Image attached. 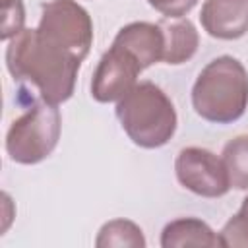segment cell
Wrapping results in <instances>:
<instances>
[{
  "instance_id": "cell-17",
  "label": "cell",
  "mask_w": 248,
  "mask_h": 248,
  "mask_svg": "<svg viewBox=\"0 0 248 248\" xmlns=\"http://www.w3.org/2000/svg\"><path fill=\"white\" fill-rule=\"evenodd\" d=\"M240 207H242V209H248V196L242 200V205H240Z\"/></svg>"
},
{
  "instance_id": "cell-6",
  "label": "cell",
  "mask_w": 248,
  "mask_h": 248,
  "mask_svg": "<svg viewBox=\"0 0 248 248\" xmlns=\"http://www.w3.org/2000/svg\"><path fill=\"white\" fill-rule=\"evenodd\" d=\"M174 174L182 188L202 198H221L231 190L223 157L203 147H182L174 159Z\"/></svg>"
},
{
  "instance_id": "cell-3",
  "label": "cell",
  "mask_w": 248,
  "mask_h": 248,
  "mask_svg": "<svg viewBox=\"0 0 248 248\" xmlns=\"http://www.w3.org/2000/svg\"><path fill=\"white\" fill-rule=\"evenodd\" d=\"M114 112L132 143L143 149L167 145L178 126L176 108L170 97L153 81L136 83L116 101Z\"/></svg>"
},
{
  "instance_id": "cell-15",
  "label": "cell",
  "mask_w": 248,
  "mask_h": 248,
  "mask_svg": "<svg viewBox=\"0 0 248 248\" xmlns=\"http://www.w3.org/2000/svg\"><path fill=\"white\" fill-rule=\"evenodd\" d=\"M25 8L23 0H2V41L14 39L25 27Z\"/></svg>"
},
{
  "instance_id": "cell-4",
  "label": "cell",
  "mask_w": 248,
  "mask_h": 248,
  "mask_svg": "<svg viewBox=\"0 0 248 248\" xmlns=\"http://www.w3.org/2000/svg\"><path fill=\"white\" fill-rule=\"evenodd\" d=\"M60 132L62 114L58 105L33 99L25 112L10 124L6 132V153L17 165H37L54 151Z\"/></svg>"
},
{
  "instance_id": "cell-8",
  "label": "cell",
  "mask_w": 248,
  "mask_h": 248,
  "mask_svg": "<svg viewBox=\"0 0 248 248\" xmlns=\"http://www.w3.org/2000/svg\"><path fill=\"white\" fill-rule=\"evenodd\" d=\"M200 21L209 37L236 41L248 33V0H205Z\"/></svg>"
},
{
  "instance_id": "cell-2",
  "label": "cell",
  "mask_w": 248,
  "mask_h": 248,
  "mask_svg": "<svg viewBox=\"0 0 248 248\" xmlns=\"http://www.w3.org/2000/svg\"><path fill=\"white\" fill-rule=\"evenodd\" d=\"M196 114L211 124H232L248 108V72L229 54L207 62L192 85Z\"/></svg>"
},
{
  "instance_id": "cell-5",
  "label": "cell",
  "mask_w": 248,
  "mask_h": 248,
  "mask_svg": "<svg viewBox=\"0 0 248 248\" xmlns=\"http://www.w3.org/2000/svg\"><path fill=\"white\" fill-rule=\"evenodd\" d=\"M37 31L52 45L78 60H85L93 46V21L89 12L76 0H50L41 6Z\"/></svg>"
},
{
  "instance_id": "cell-14",
  "label": "cell",
  "mask_w": 248,
  "mask_h": 248,
  "mask_svg": "<svg viewBox=\"0 0 248 248\" xmlns=\"http://www.w3.org/2000/svg\"><path fill=\"white\" fill-rule=\"evenodd\" d=\"M221 246L248 248V209H238L219 231Z\"/></svg>"
},
{
  "instance_id": "cell-16",
  "label": "cell",
  "mask_w": 248,
  "mask_h": 248,
  "mask_svg": "<svg viewBox=\"0 0 248 248\" xmlns=\"http://www.w3.org/2000/svg\"><path fill=\"white\" fill-rule=\"evenodd\" d=\"M151 8H155L159 14H163L169 19H178L184 17L186 14H190L198 0H145Z\"/></svg>"
},
{
  "instance_id": "cell-7",
  "label": "cell",
  "mask_w": 248,
  "mask_h": 248,
  "mask_svg": "<svg viewBox=\"0 0 248 248\" xmlns=\"http://www.w3.org/2000/svg\"><path fill=\"white\" fill-rule=\"evenodd\" d=\"M141 72L140 62L128 50L112 43L93 72L91 97L97 103L120 101L138 83V76Z\"/></svg>"
},
{
  "instance_id": "cell-1",
  "label": "cell",
  "mask_w": 248,
  "mask_h": 248,
  "mask_svg": "<svg viewBox=\"0 0 248 248\" xmlns=\"http://www.w3.org/2000/svg\"><path fill=\"white\" fill-rule=\"evenodd\" d=\"M79 66L81 60L46 41L37 29H23L6 46V68L14 81L54 105L74 95Z\"/></svg>"
},
{
  "instance_id": "cell-11",
  "label": "cell",
  "mask_w": 248,
  "mask_h": 248,
  "mask_svg": "<svg viewBox=\"0 0 248 248\" xmlns=\"http://www.w3.org/2000/svg\"><path fill=\"white\" fill-rule=\"evenodd\" d=\"M159 23L165 35L163 62L169 66H178L188 62L200 46V35L196 25L184 17H178L176 21H159Z\"/></svg>"
},
{
  "instance_id": "cell-12",
  "label": "cell",
  "mask_w": 248,
  "mask_h": 248,
  "mask_svg": "<svg viewBox=\"0 0 248 248\" xmlns=\"http://www.w3.org/2000/svg\"><path fill=\"white\" fill-rule=\"evenodd\" d=\"M147 240L138 223L130 219L107 221L95 238L97 248H145Z\"/></svg>"
},
{
  "instance_id": "cell-9",
  "label": "cell",
  "mask_w": 248,
  "mask_h": 248,
  "mask_svg": "<svg viewBox=\"0 0 248 248\" xmlns=\"http://www.w3.org/2000/svg\"><path fill=\"white\" fill-rule=\"evenodd\" d=\"M112 43L128 50L140 62L141 70H147L149 66L163 62L165 35L161 23L132 21L118 29Z\"/></svg>"
},
{
  "instance_id": "cell-10",
  "label": "cell",
  "mask_w": 248,
  "mask_h": 248,
  "mask_svg": "<svg viewBox=\"0 0 248 248\" xmlns=\"http://www.w3.org/2000/svg\"><path fill=\"white\" fill-rule=\"evenodd\" d=\"M163 248H184V246H221L219 234L198 217H178L169 221L161 231Z\"/></svg>"
},
{
  "instance_id": "cell-13",
  "label": "cell",
  "mask_w": 248,
  "mask_h": 248,
  "mask_svg": "<svg viewBox=\"0 0 248 248\" xmlns=\"http://www.w3.org/2000/svg\"><path fill=\"white\" fill-rule=\"evenodd\" d=\"M221 155L229 172L231 188L248 192V134L229 140Z\"/></svg>"
}]
</instances>
